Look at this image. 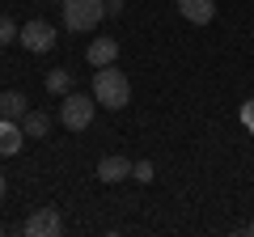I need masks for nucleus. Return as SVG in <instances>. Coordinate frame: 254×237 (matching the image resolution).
I'll list each match as a JSON object with an SVG mask.
<instances>
[{"label": "nucleus", "mask_w": 254, "mask_h": 237, "mask_svg": "<svg viewBox=\"0 0 254 237\" xmlns=\"http://www.w3.org/2000/svg\"><path fill=\"white\" fill-rule=\"evenodd\" d=\"M106 13H110V17H119V13H123V0H106Z\"/></svg>", "instance_id": "2eb2a0df"}, {"label": "nucleus", "mask_w": 254, "mask_h": 237, "mask_svg": "<svg viewBox=\"0 0 254 237\" xmlns=\"http://www.w3.org/2000/svg\"><path fill=\"white\" fill-rule=\"evenodd\" d=\"M178 13L190 26H208V21L216 17V0H178Z\"/></svg>", "instance_id": "6e6552de"}, {"label": "nucleus", "mask_w": 254, "mask_h": 237, "mask_svg": "<svg viewBox=\"0 0 254 237\" xmlns=\"http://www.w3.org/2000/svg\"><path fill=\"white\" fill-rule=\"evenodd\" d=\"M17 34H21V26L13 17H0V47H9V43H17Z\"/></svg>", "instance_id": "ddd939ff"}, {"label": "nucleus", "mask_w": 254, "mask_h": 237, "mask_svg": "<svg viewBox=\"0 0 254 237\" xmlns=\"http://www.w3.org/2000/svg\"><path fill=\"white\" fill-rule=\"evenodd\" d=\"M0 233H4V225H0Z\"/></svg>", "instance_id": "aec40b11"}, {"label": "nucleus", "mask_w": 254, "mask_h": 237, "mask_svg": "<svg viewBox=\"0 0 254 237\" xmlns=\"http://www.w3.org/2000/svg\"><path fill=\"white\" fill-rule=\"evenodd\" d=\"M26 144V131H21V118H0V157L21 153Z\"/></svg>", "instance_id": "423d86ee"}, {"label": "nucleus", "mask_w": 254, "mask_h": 237, "mask_svg": "<svg viewBox=\"0 0 254 237\" xmlns=\"http://www.w3.org/2000/svg\"><path fill=\"white\" fill-rule=\"evenodd\" d=\"M131 178H140V182H153V178H157V170H153V161H148V157H144V161H136V165H131Z\"/></svg>", "instance_id": "4468645a"}, {"label": "nucleus", "mask_w": 254, "mask_h": 237, "mask_svg": "<svg viewBox=\"0 0 254 237\" xmlns=\"http://www.w3.org/2000/svg\"><path fill=\"white\" fill-rule=\"evenodd\" d=\"M26 110H30V102H26L21 89H4L0 93V118H21Z\"/></svg>", "instance_id": "9b49d317"}, {"label": "nucleus", "mask_w": 254, "mask_h": 237, "mask_svg": "<svg viewBox=\"0 0 254 237\" xmlns=\"http://www.w3.org/2000/svg\"><path fill=\"white\" fill-rule=\"evenodd\" d=\"M60 229H64L60 212H55V208H38L34 216H30L26 225H21V233H30V237H55Z\"/></svg>", "instance_id": "39448f33"}, {"label": "nucleus", "mask_w": 254, "mask_h": 237, "mask_svg": "<svg viewBox=\"0 0 254 237\" xmlns=\"http://www.w3.org/2000/svg\"><path fill=\"white\" fill-rule=\"evenodd\" d=\"M0 199H4V174H0Z\"/></svg>", "instance_id": "f3484780"}, {"label": "nucleus", "mask_w": 254, "mask_h": 237, "mask_svg": "<svg viewBox=\"0 0 254 237\" xmlns=\"http://www.w3.org/2000/svg\"><path fill=\"white\" fill-rule=\"evenodd\" d=\"M51 4H64V0H51Z\"/></svg>", "instance_id": "6ab92c4d"}, {"label": "nucleus", "mask_w": 254, "mask_h": 237, "mask_svg": "<svg viewBox=\"0 0 254 237\" xmlns=\"http://www.w3.org/2000/svg\"><path fill=\"white\" fill-rule=\"evenodd\" d=\"M21 131H26V140H47L51 136V115L47 110H26L21 115Z\"/></svg>", "instance_id": "1a4fd4ad"}, {"label": "nucleus", "mask_w": 254, "mask_h": 237, "mask_svg": "<svg viewBox=\"0 0 254 237\" xmlns=\"http://www.w3.org/2000/svg\"><path fill=\"white\" fill-rule=\"evenodd\" d=\"M119 59V43L115 38H93L89 43V64L93 68H106V64H115Z\"/></svg>", "instance_id": "9d476101"}, {"label": "nucleus", "mask_w": 254, "mask_h": 237, "mask_svg": "<svg viewBox=\"0 0 254 237\" xmlns=\"http://www.w3.org/2000/svg\"><path fill=\"white\" fill-rule=\"evenodd\" d=\"M93 98L106 110H123L127 102H131V81H127V72H119L115 64L98 68V72H93Z\"/></svg>", "instance_id": "f257e3e1"}, {"label": "nucleus", "mask_w": 254, "mask_h": 237, "mask_svg": "<svg viewBox=\"0 0 254 237\" xmlns=\"http://www.w3.org/2000/svg\"><path fill=\"white\" fill-rule=\"evenodd\" d=\"M246 233H254V220H250V225H246Z\"/></svg>", "instance_id": "a211bd4d"}, {"label": "nucleus", "mask_w": 254, "mask_h": 237, "mask_svg": "<svg viewBox=\"0 0 254 237\" xmlns=\"http://www.w3.org/2000/svg\"><path fill=\"white\" fill-rule=\"evenodd\" d=\"M47 93H55V98L72 93V72H68V68H55V72H47Z\"/></svg>", "instance_id": "f8f14e48"}, {"label": "nucleus", "mask_w": 254, "mask_h": 237, "mask_svg": "<svg viewBox=\"0 0 254 237\" xmlns=\"http://www.w3.org/2000/svg\"><path fill=\"white\" fill-rule=\"evenodd\" d=\"M242 118H246V123H250V127H254V102H246V110H242Z\"/></svg>", "instance_id": "dca6fc26"}, {"label": "nucleus", "mask_w": 254, "mask_h": 237, "mask_svg": "<svg viewBox=\"0 0 254 237\" xmlns=\"http://www.w3.org/2000/svg\"><path fill=\"white\" fill-rule=\"evenodd\" d=\"M131 165H136V161L110 153V157H102V161H98V178H102V182H123V178H131Z\"/></svg>", "instance_id": "0eeeda50"}, {"label": "nucleus", "mask_w": 254, "mask_h": 237, "mask_svg": "<svg viewBox=\"0 0 254 237\" xmlns=\"http://www.w3.org/2000/svg\"><path fill=\"white\" fill-rule=\"evenodd\" d=\"M17 43L26 47V51H34V55H47V51H55V26H51V21H43V17H34V21L21 26Z\"/></svg>", "instance_id": "20e7f679"}, {"label": "nucleus", "mask_w": 254, "mask_h": 237, "mask_svg": "<svg viewBox=\"0 0 254 237\" xmlns=\"http://www.w3.org/2000/svg\"><path fill=\"white\" fill-rule=\"evenodd\" d=\"M93 110H98V98H93V93H64L60 98V123L68 131H85L93 123Z\"/></svg>", "instance_id": "7ed1b4c3"}, {"label": "nucleus", "mask_w": 254, "mask_h": 237, "mask_svg": "<svg viewBox=\"0 0 254 237\" xmlns=\"http://www.w3.org/2000/svg\"><path fill=\"white\" fill-rule=\"evenodd\" d=\"M60 13H64V30L89 34V30H98V21L106 17V0H64Z\"/></svg>", "instance_id": "f03ea898"}]
</instances>
